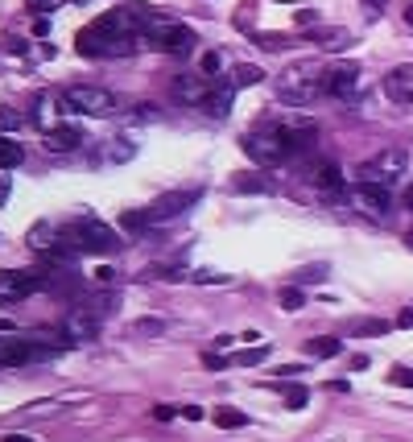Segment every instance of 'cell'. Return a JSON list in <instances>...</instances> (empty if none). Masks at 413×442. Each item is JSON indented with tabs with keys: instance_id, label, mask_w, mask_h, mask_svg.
Returning a JSON list of instances; mask_svg holds the SVG:
<instances>
[{
	"instance_id": "ffe728a7",
	"label": "cell",
	"mask_w": 413,
	"mask_h": 442,
	"mask_svg": "<svg viewBox=\"0 0 413 442\" xmlns=\"http://www.w3.org/2000/svg\"><path fill=\"white\" fill-rule=\"evenodd\" d=\"M315 42L322 50H343L351 38H347V29H318V25H315Z\"/></svg>"
},
{
	"instance_id": "74e56055",
	"label": "cell",
	"mask_w": 413,
	"mask_h": 442,
	"mask_svg": "<svg viewBox=\"0 0 413 442\" xmlns=\"http://www.w3.org/2000/svg\"><path fill=\"white\" fill-rule=\"evenodd\" d=\"M310 21L318 25V17H315V13H310V8H302V13H298V25H310Z\"/></svg>"
},
{
	"instance_id": "2e32d148",
	"label": "cell",
	"mask_w": 413,
	"mask_h": 442,
	"mask_svg": "<svg viewBox=\"0 0 413 442\" xmlns=\"http://www.w3.org/2000/svg\"><path fill=\"white\" fill-rule=\"evenodd\" d=\"M232 99H236V79H232V83H215V91L207 99V112H211V116H227V112H232Z\"/></svg>"
},
{
	"instance_id": "e575fe53",
	"label": "cell",
	"mask_w": 413,
	"mask_h": 442,
	"mask_svg": "<svg viewBox=\"0 0 413 442\" xmlns=\"http://www.w3.org/2000/svg\"><path fill=\"white\" fill-rule=\"evenodd\" d=\"M153 418H157V421H170L174 418V405H157V409H153Z\"/></svg>"
},
{
	"instance_id": "9c48e42d",
	"label": "cell",
	"mask_w": 413,
	"mask_h": 442,
	"mask_svg": "<svg viewBox=\"0 0 413 442\" xmlns=\"http://www.w3.org/2000/svg\"><path fill=\"white\" fill-rule=\"evenodd\" d=\"M351 198H356V207H360V211L376 215V220H385V215H389V207H392L389 186H380V182H364V178H356Z\"/></svg>"
},
{
	"instance_id": "ba28073f",
	"label": "cell",
	"mask_w": 413,
	"mask_h": 442,
	"mask_svg": "<svg viewBox=\"0 0 413 442\" xmlns=\"http://www.w3.org/2000/svg\"><path fill=\"white\" fill-rule=\"evenodd\" d=\"M54 347L50 344H33V339H17V335H0V368H17V364H33V360H42L50 356Z\"/></svg>"
},
{
	"instance_id": "52a82bcc",
	"label": "cell",
	"mask_w": 413,
	"mask_h": 442,
	"mask_svg": "<svg viewBox=\"0 0 413 442\" xmlns=\"http://www.w3.org/2000/svg\"><path fill=\"white\" fill-rule=\"evenodd\" d=\"M322 96L356 99L360 96V67H356V62H331V67L322 71Z\"/></svg>"
},
{
	"instance_id": "b9f144b4",
	"label": "cell",
	"mask_w": 413,
	"mask_h": 442,
	"mask_svg": "<svg viewBox=\"0 0 413 442\" xmlns=\"http://www.w3.org/2000/svg\"><path fill=\"white\" fill-rule=\"evenodd\" d=\"M405 207H409V211H413V186H409V191H405Z\"/></svg>"
},
{
	"instance_id": "cb8c5ba5",
	"label": "cell",
	"mask_w": 413,
	"mask_h": 442,
	"mask_svg": "<svg viewBox=\"0 0 413 442\" xmlns=\"http://www.w3.org/2000/svg\"><path fill=\"white\" fill-rule=\"evenodd\" d=\"M281 306H285V310H302V306H306V294H302L298 285H285V290H281Z\"/></svg>"
},
{
	"instance_id": "d4e9b609",
	"label": "cell",
	"mask_w": 413,
	"mask_h": 442,
	"mask_svg": "<svg viewBox=\"0 0 413 442\" xmlns=\"http://www.w3.org/2000/svg\"><path fill=\"white\" fill-rule=\"evenodd\" d=\"M120 227H124V232H141V227H149V215H145V211H124Z\"/></svg>"
},
{
	"instance_id": "f6af8a7d",
	"label": "cell",
	"mask_w": 413,
	"mask_h": 442,
	"mask_svg": "<svg viewBox=\"0 0 413 442\" xmlns=\"http://www.w3.org/2000/svg\"><path fill=\"white\" fill-rule=\"evenodd\" d=\"M409 103H413V99H409Z\"/></svg>"
},
{
	"instance_id": "f546056e",
	"label": "cell",
	"mask_w": 413,
	"mask_h": 442,
	"mask_svg": "<svg viewBox=\"0 0 413 442\" xmlns=\"http://www.w3.org/2000/svg\"><path fill=\"white\" fill-rule=\"evenodd\" d=\"M306 401H310V393H306V389H290V393H285V405H290V409H302Z\"/></svg>"
},
{
	"instance_id": "ac0fdd59",
	"label": "cell",
	"mask_w": 413,
	"mask_h": 442,
	"mask_svg": "<svg viewBox=\"0 0 413 442\" xmlns=\"http://www.w3.org/2000/svg\"><path fill=\"white\" fill-rule=\"evenodd\" d=\"M343 347H339V339H331V335H322V339H310L306 344V356L310 360H335Z\"/></svg>"
},
{
	"instance_id": "4fadbf2b",
	"label": "cell",
	"mask_w": 413,
	"mask_h": 442,
	"mask_svg": "<svg viewBox=\"0 0 413 442\" xmlns=\"http://www.w3.org/2000/svg\"><path fill=\"white\" fill-rule=\"evenodd\" d=\"M310 186H315L318 195L335 198L343 191V170L335 166V162H322V166H315V170H310Z\"/></svg>"
},
{
	"instance_id": "30bf717a",
	"label": "cell",
	"mask_w": 413,
	"mask_h": 442,
	"mask_svg": "<svg viewBox=\"0 0 413 442\" xmlns=\"http://www.w3.org/2000/svg\"><path fill=\"white\" fill-rule=\"evenodd\" d=\"M211 91H215V79H207V74H178L174 79V99L186 108H207Z\"/></svg>"
},
{
	"instance_id": "9a60e30c",
	"label": "cell",
	"mask_w": 413,
	"mask_h": 442,
	"mask_svg": "<svg viewBox=\"0 0 413 442\" xmlns=\"http://www.w3.org/2000/svg\"><path fill=\"white\" fill-rule=\"evenodd\" d=\"M385 91H389L392 99H413V67H397V71H389Z\"/></svg>"
},
{
	"instance_id": "3957f363",
	"label": "cell",
	"mask_w": 413,
	"mask_h": 442,
	"mask_svg": "<svg viewBox=\"0 0 413 442\" xmlns=\"http://www.w3.org/2000/svg\"><path fill=\"white\" fill-rule=\"evenodd\" d=\"M318 91H322V71H315V62H293L277 74V99L290 103V108L315 103Z\"/></svg>"
},
{
	"instance_id": "ab89813d",
	"label": "cell",
	"mask_w": 413,
	"mask_h": 442,
	"mask_svg": "<svg viewBox=\"0 0 413 442\" xmlns=\"http://www.w3.org/2000/svg\"><path fill=\"white\" fill-rule=\"evenodd\" d=\"M397 327H413V310H405V314L397 319Z\"/></svg>"
},
{
	"instance_id": "ee69618b",
	"label": "cell",
	"mask_w": 413,
	"mask_h": 442,
	"mask_svg": "<svg viewBox=\"0 0 413 442\" xmlns=\"http://www.w3.org/2000/svg\"><path fill=\"white\" fill-rule=\"evenodd\" d=\"M79 4H83V0H79Z\"/></svg>"
},
{
	"instance_id": "f35d334b",
	"label": "cell",
	"mask_w": 413,
	"mask_h": 442,
	"mask_svg": "<svg viewBox=\"0 0 413 442\" xmlns=\"http://www.w3.org/2000/svg\"><path fill=\"white\" fill-rule=\"evenodd\" d=\"M0 442H33V438H29V434H4Z\"/></svg>"
},
{
	"instance_id": "7402d4cb",
	"label": "cell",
	"mask_w": 413,
	"mask_h": 442,
	"mask_svg": "<svg viewBox=\"0 0 413 442\" xmlns=\"http://www.w3.org/2000/svg\"><path fill=\"white\" fill-rule=\"evenodd\" d=\"M389 331V322L385 319H360V322H351V335L356 339H368V335H385Z\"/></svg>"
},
{
	"instance_id": "603a6c76",
	"label": "cell",
	"mask_w": 413,
	"mask_h": 442,
	"mask_svg": "<svg viewBox=\"0 0 413 442\" xmlns=\"http://www.w3.org/2000/svg\"><path fill=\"white\" fill-rule=\"evenodd\" d=\"M244 421H248V414H240V409H227V405L215 409V426H219V430H240Z\"/></svg>"
},
{
	"instance_id": "60d3db41",
	"label": "cell",
	"mask_w": 413,
	"mask_h": 442,
	"mask_svg": "<svg viewBox=\"0 0 413 442\" xmlns=\"http://www.w3.org/2000/svg\"><path fill=\"white\" fill-rule=\"evenodd\" d=\"M405 25H413V0L405 4Z\"/></svg>"
},
{
	"instance_id": "4dcf8cb0",
	"label": "cell",
	"mask_w": 413,
	"mask_h": 442,
	"mask_svg": "<svg viewBox=\"0 0 413 442\" xmlns=\"http://www.w3.org/2000/svg\"><path fill=\"white\" fill-rule=\"evenodd\" d=\"M137 331H141V335H157L162 322H157V319H141V322H137Z\"/></svg>"
},
{
	"instance_id": "277c9868",
	"label": "cell",
	"mask_w": 413,
	"mask_h": 442,
	"mask_svg": "<svg viewBox=\"0 0 413 442\" xmlns=\"http://www.w3.org/2000/svg\"><path fill=\"white\" fill-rule=\"evenodd\" d=\"M58 108L62 112H74V116H112L116 112V96L108 87H91V83H79V87H67L58 96Z\"/></svg>"
},
{
	"instance_id": "d6986e66",
	"label": "cell",
	"mask_w": 413,
	"mask_h": 442,
	"mask_svg": "<svg viewBox=\"0 0 413 442\" xmlns=\"http://www.w3.org/2000/svg\"><path fill=\"white\" fill-rule=\"evenodd\" d=\"M25 162V149L13 137H0V170H17Z\"/></svg>"
},
{
	"instance_id": "d590c367",
	"label": "cell",
	"mask_w": 413,
	"mask_h": 442,
	"mask_svg": "<svg viewBox=\"0 0 413 442\" xmlns=\"http://www.w3.org/2000/svg\"><path fill=\"white\" fill-rule=\"evenodd\" d=\"M364 8H368V17H380V8H385V0H364Z\"/></svg>"
},
{
	"instance_id": "6da1fadb",
	"label": "cell",
	"mask_w": 413,
	"mask_h": 442,
	"mask_svg": "<svg viewBox=\"0 0 413 442\" xmlns=\"http://www.w3.org/2000/svg\"><path fill=\"white\" fill-rule=\"evenodd\" d=\"M318 141V124L315 120H302V116H285V120L277 124H261V128H252V132H244L240 137V149L248 153V162H256V166H285L293 162L298 153H306V149Z\"/></svg>"
},
{
	"instance_id": "1f68e13d",
	"label": "cell",
	"mask_w": 413,
	"mask_h": 442,
	"mask_svg": "<svg viewBox=\"0 0 413 442\" xmlns=\"http://www.w3.org/2000/svg\"><path fill=\"white\" fill-rule=\"evenodd\" d=\"M203 364H207V368H227V360H223V356H215V351H207V356H203Z\"/></svg>"
},
{
	"instance_id": "8992f818",
	"label": "cell",
	"mask_w": 413,
	"mask_h": 442,
	"mask_svg": "<svg viewBox=\"0 0 413 442\" xmlns=\"http://www.w3.org/2000/svg\"><path fill=\"white\" fill-rule=\"evenodd\" d=\"M405 166H409V153L405 149H380V153H372L364 166H360V178L364 182H380V186H392L397 178H405Z\"/></svg>"
},
{
	"instance_id": "d6a6232c",
	"label": "cell",
	"mask_w": 413,
	"mask_h": 442,
	"mask_svg": "<svg viewBox=\"0 0 413 442\" xmlns=\"http://www.w3.org/2000/svg\"><path fill=\"white\" fill-rule=\"evenodd\" d=\"M112 277H116V273L108 269V265H99V269H96V281H99V285H112Z\"/></svg>"
},
{
	"instance_id": "4316f807",
	"label": "cell",
	"mask_w": 413,
	"mask_h": 442,
	"mask_svg": "<svg viewBox=\"0 0 413 442\" xmlns=\"http://www.w3.org/2000/svg\"><path fill=\"white\" fill-rule=\"evenodd\" d=\"M219 67H223V54L219 50H207L203 54V74H219Z\"/></svg>"
},
{
	"instance_id": "5b68a950",
	"label": "cell",
	"mask_w": 413,
	"mask_h": 442,
	"mask_svg": "<svg viewBox=\"0 0 413 442\" xmlns=\"http://www.w3.org/2000/svg\"><path fill=\"white\" fill-rule=\"evenodd\" d=\"M141 46L186 58V54H195L198 38H195V29H191V25H182V21H166V17H162V21L149 29V33H141Z\"/></svg>"
},
{
	"instance_id": "f1b7e54d",
	"label": "cell",
	"mask_w": 413,
	"mask_h": 442,
	"mask_svg": "<svg viewBox=\"0 0 413 442\" xmlns=\"http://www.w3.org/2000/svg\"><path fill=\"white\" fill-rule=\"evenodd\" d=\"M389 380L392 385H401V389H413V368H392Z\"/></svg>"
},
{
	"instance_id": "e0dca14e",
	"label": "cell",
	"mask_w": 413,
	"mask_h": 442,
	"mask_svg": "<svg viewBox=\"0 0 413 442\" xmlns=\"http://www.w3.org/2000/svg\"><path fill=\"white\" fill-rule=\"evenodd\" d=\"M232 191H240V195H273L277 186L268 182L265 174H236V182H232Z\"/></svg>"
},
{
	"instance_id": "7bdbcfd3",
	"label": "cell",
	"mask_w": 413,
	"mask_h": 442,
	"mask_svg": "<svg viewBox=\"0 0 413 442\" xmlns=\"http://www.w3.org/2000/svg\"><path fill=\"white\" fill-rule=\"evenodd\" d=\"M0 331H9V322H4V319H0Z\"/></svg>"
},
{
	"instance_id": "836d02e7",
	"label": "cell",
	"mask_w": 413,
	"mask_h": 442,
	"mask_svg": "<svg viewBox=\"0 0 413 442\" xmlns=\"http://www.w3.org/2000/svg\"><path fill=\"white\" fill-rule=\"evenodd\" d=\"M182 418H186V421H203V418H207V414H203L198 405H186V409H182Z\"/></svg>"
},
{
	"instance_id": "44dd1931",
	"label": "cell",
	"mask_w": 413,
	"mask_h": 442,
	"mask_svg": "<svg viewBox=\"0 0 413 442\" xmlns=\"http://www.w3.org/2000/svg\"><path fill=\"white\" fill-rule=\"evenodd\" d=\"M232 79H236V87H256V83L265 79V71H261V67H252V62H240V67L232 71Z\"/></svg>"
},
{
	"instance_id": "7a4b0ae2",
	"label": "cell",
	"mask_w": 413,
	"mask_h": 442,
	"mask_svg": "<svg viewBox=\"0 0 413 442\" xmlns=\"http://www.w3.org/2000/svg\"><path fill=\"white\" fill-rule=\"evenodd\" d=\"M67 273L54 269H0V306H17L21 298L42 294V290H67V281H58Z\"/></svg>"
},
{
	"instance_id": "5bb4252c",
	"label": "cell",
	"mask_w": 413,
	"mask_h": 442,
	"mask_svg": "<svg viewBox=\"0 0 413 442\" xmlns=\"http://www.w3.org/2000/svg\"><path fill=\"white\" fill-rule=\"evenodd\" d=\"M83 145V128L74 124H62V128H46V149L50 153H71V149Z\"/></svg>"
},
{
	"instance_id": "8d00e7d4",
	"label": "cell",
	"mask_w": 413,
	"mask_h": 442,
	"mask_svg": "<svg viewBox=\"0 0 413 442\" xmlns=\"http://www.w3.org/2000/svg\"><path fill=\"white\" fill-rule=\"evenodd\" d=\"M33 33H38V38H46V33H50V21H46V17H38V21H33Z\"/></svg>"
},
{
	"instance_id": "83f0119b",
	"label": "cell",
	"mask_w": 413,
	"mask_h": 442,
	"mask_svg": "<svg viewBox=\"0 0 413 442\" xmlns=\"http://www.w3.org/2000/svg\"><path fill=\"white\" fill-rule=\"evenodd\" d=\"M13 128H21V116L13 108H0V132H13Z\"/></svg>"
},
{
	"instance_id": "484cf974",
	"label": "cell",
	"mask_w": 413,
	"mask_h": 442,
	"mask_svg": "<svg viewBox=\"0 0 413 442\" xmlns=\"http://www.w3.org/2000/svg\"><path fill=\"white\" fill-rule=\"evenodd\" d=\"M261 360H268V347H248L236 356V364H261Z\"/></svg>"
},
{
	"instance_id": "7c38bea8",
	"label": "cell",
	"mask_w": 413,
	"mask_h": 442,
	"mask_svg": "<svg viewBox=\"0 0 413 442\" xmlns=\"http://www.w3.org/2000/svg\"><path fill=\"white\" fill-rule=\"evenodd\" d=\"M62 335L71 339V344H91L99 335V310H71L67 314V322H62Z\"/></svg>"
},
{
	"instance_id": "8fae6325",
	"label": "cell",
	"mask_w": 413,
	"mask_h": 442,
	"mask_svg": "<svg viewBox=\"0 0 413 442\" xmlns=\"http://www.w3.org/2000/svg\"><path fill=\"white\" fill-rule=\"evenodd\" d=\"M198 195H203V191H195V186H191V191H170V195H162V198H157V203H153V207L145 211V215H149V223L178 220L182 211H191V207L198 203Z\"/></svg>"
}]
</instances>
